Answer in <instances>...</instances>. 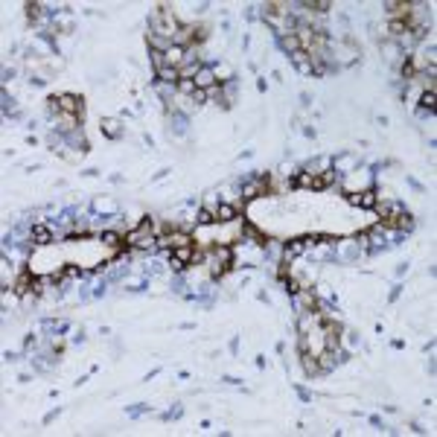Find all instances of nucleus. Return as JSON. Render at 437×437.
Segmentation results:
<instances>
[{
    "mask_svg": "<svg viewBox=\"0 0 437 437\" xmlns=\"http://www.w3.org/2000/svg\"><path fill=\"white\" fill-rule=\"evenodd\" d=\"M218 79H216V70H207V67H201L198 70V76H195V88L198 91H207V88H213Z\"/></svg>",
    "mask_w": 437,
    "mask_h": 437,
    "instance_id": "nucleus-8",
    "label": "nucleus"
},
{
    "mask_svg": "<svg viewBox=\"0 0 437 437\" xmlns=\"http://www.w3.org/2000/svg\"><path fill=\"white\" fill-rule=\"evenodd\" d=\"M102 131H105V137L117 140V137H120V123H117V120H102Z\"/></svg>",
    "mask_w": 437,
    "mask_h": 437,
    "instance_id": "nucleus-13",
    "label": "nucleus"
},
{
    "mask_svg": "<svg viewBox=\"0 0 437 437\" xmlns=\"http://www.w3.org/2000/svg\"><path fill=\"white\" fill-rule=\"evenodd\" d=\"M24 9H27V18H29V21H38V18H41V3H27Z\"/></svg>",
    "mask_w": 437,
    "mask_h": 437,
    "instance_id": "nucleus-20",
    "label": "nucleus"
},
{
    "mask_svg": "<svg viewBox=\"0 0 437 437\" xmlns=\"http://www.w3.org/2000/svg\"><path fill=\"white\" fill-rule=\"evenodd\" d=\"M195 222H198V225H204V228H207V225H213V222H218V218H216V210H207V207H204V210H198Z\"/></svg>",
    "mask_w": 437,
    "mask_h": 437,
    "instance_id": "nucleus-16",
    "label": "nucleus"
},
{
    "mask_svg": "<svg viewBox=\"0 0 437 437\" xmlns=\"http://www.w3.org/2000/svg\"><path fill=\"white\" fill-rule=\"evenodd\" d=\"M102 245H108V248H120V245H125V239L120 236V233L105 231V233H102Z\"/></svg>",
    "mask_w": 437,
    "mask_h": 437,
    "instance_id": "nucleus-12",
    "label": "nucleus"
},
{
    "mask_svg": "<svg viewBox=\"0 0 437 437\" xmlns=\"http://www.w3.org/2000/svg\"><path fill=\"white\" fill-rule=\"evenodd\" d=\"M161 82H166V85H178V79H181V73H178V67H164V70H158L155 73Z\"/></svg>",
    "mask_w": 437,
    "mask_h": 437,
    "instance_id": "nucleus-11",
    "label": "nucleus"
},
{
    "mask_svg": "<svg viewBox=\"0 0 437 437\" xmlns=\"http://www.w3.org/2000/svg\"><path fill=\"white\" fill-rule=\"evenodd\" d=\"M286 292H292V295H298V292H303V288H301V280H295V277H292V280L286 283Z\"/></svg>",
    "mask_w": 437,
    "mask_h": 437,
    "instance_id": "nucleus-22",
    "label": "nucleus"
},
{
    "mask_svg": "<svg viewBox=\"0 0 437 437\" xmlns=\"http://www.w3.org/2000/svg\"><path fill=\"white\" fill-rule=\"evenodd\" d=\"M283 47H286V50H288L292 55H295V53H301V41H298V35H295V32L283 35Z\"/></svg>",
    "mask_w": 437,
    "mask_h": 437,
    "instance_id": "nucleus-15",
    "label": "nucleus"
},
{
    "mask_svg": "<svg viewBox=\"0 0 437 437\" xmlns=\"http://www.w3.org/2000/svg\"><path fill=\"white\" fill-rule=\"evenodd\" d=\"M265 192H268V175H260L254 184H245V187H242V198H245V201H251V198L265 195Z\"/></svg>",
    "mask_w": 437,
    "mask_h": 437,
    "instance_id": "nucleus-4",
    "label": "nucleus"
},
{
    "mask_svg": "<svg viewBox=\"0 0 437 437\" xmlns=\"http://www.w3.org/2000/svg\"><path fill=\"white\" fill-rule=\"evenodd\" d=\"M318 358H321V361H318L321 368H332V361H335V355H332V350H324V353L318 355Z\"/></svg>",
    "mask_w": 437,
    "mask_h": 437,
    "instance_id": "nucleus-21",
    "label": "nucleus"
},
{
    "mask_svg": "<svg viewBox=\"0 0 437 437\" xmlns=\"http://www.w3.org/2000/svg\"><path fill=\"white\" fill-rule=\"evenodd\" d=\"M347 201H350V204H355V207H365V210H373L379 198H376V192H373V190H365V192H358V195H353V192H350V195H347Z\"/></svg>",
    "mask_w": 437,
    "mask_h": 437,
    "instance_id": "nucleus-5",
    "label": "nucleus"
},
{
    "mask_svg": "<svg viewBox=\"0 0 437 437\" xmlns=\"http://www.w3.org/2000/svg\"><path fill=\"white\" fill-rule=\"evenodd\" d=\"M58 105H61V114H73V117H82L85 114V99L76 94H61L58 96Z\"/></svg>",
    "mask_w": 437,
    "mask_h": 437,
    "instance_id": "nucleus-2",
    "label": "nucleus"
},
{
    "mask_svg": "<svg viewBox=\"0 0 437 437\" xmlns=\"http://www.w3.org/2000/svg\"><path fill=\"white\" fill-rule=\"evenodd\" d=\"M236 216H239V207H233V204H218L216 207V218H218V222H233Z\"/></svg>",
    "mask_w": 437,
    "mask_h": 437,
    "instance_id": "nucleus-10",
    "label": "nucleus"
},
{
    "mask_svg": "<svg viewBox=\"0 0 437 437\" xmlns=\"http://www.w3.org/2000/svg\"><path fill=\"white\" fill-rule=\"evenodd\" d=\"M15 292L18 295H29V292H38V277H32L29 271L21 274V280L15 283Z\"/></svg>",
    "mask_w": 437,
    "mask_h": 437,
    "instance_id": "nucleus-7",
    "label": "nucleus"
},
{
    "mask_svg": "<svg viewBox=\"0 0 437 437\" xmlns=\"http://www.w3.org/2000/svg\"><path fill=\"white\" fill-rule=\"evenodd\" d=\"M195 260V248L192 245H184V248H172V268L175 271H181L187 262Z\"/></svg>",
    "mask_w": 437,
    "mask_h": 437,
    "instance_id": "nucleus-3",
    "label": "nucleus"
},
{
    "mask_svg": "<svg viewBox=\"0 0 437 437\" xmlns=\"http://www.w3.org/2000/svg\"><path fill=\"white\" fill-rule=\"evenodd\" d=\"M376 213L382 218H396L405 213V207L399 204V201H376Z\"/></svg>",
    "mask_w": 437,
    "mask_h": 437,
    "instance_id": "nucleus-6",
    "label": "nucleus"
},
{
    "mask_svg": "<svg viewBox=\"0 0 437 437\" xmlns=\"http://www.w3.org/2000/svg\"><path fill=\"white\" fill-rule=\"evenodd\" d=\"M301 358H303V368H306V373H318L321 370V365H318V358H315L309 350L306 353H301Z\"/></svg>",
    "mask_w": 437,
    "mask_h": 437,
    "instance_id": "nucleus-14",
    "label": "nucleus"
},
{
    "mask_svg": "<svg viewBox=\"0 0 437 437\" xmlns=\"http://www.w3.org/2000/svg\"><path fill=\"white\" fill-rule=\"evenodd\" d=\"M181 94H187V96H192L198 88H195V79H178V85H175Z\"/></svg>",
    "mask_w": 437,
    "mask_h": 437,
    "instance_id": "nucleus-17",
    "label": "nucleus"
},
{
    "mask_svg": "<svg viewBox=\"0 0 437 437\" xmlns=\"http://www.w3.org/2000/svg\"><path fill=\"white\" fill-rule=\"evenodd\" d=\"M303 248H306V239H295V242H292V248H286V262L292 260V257L303 254Z\"/></svg>",
    "mask_w": 437,
    "mask_h": 437,
    "instance_id": "nucleus-18",
    "label": "nucleus"
},
{
    "mask_svg": "<svg viewBox=\"0 0 437 437\" xmlns=\"http://www.w3.org/2000/svg\"><path fill=\"white\" fill-rule=\"evenodd\" d=\"M158 245L161 248H184V245H192V236L187 231H181V228H172V231H166L164 236H158Z\"/></svg>",
    "mask_w": 437,
    "mask_h": 437,
    "instance_id": "nucleus-1",
    "label": "nucleus"
},
{
    "mask_svg": "<svg viewBox=\"0 0 437 437\" xmlns=\"http://www.w3.org/2000/svg\"><path fill=\"white\" fill-rule=\"evenodd\" d=\"M32 242H35V245H47V242H53V231H50L47 225H35V228H32Z\"/></svg>",
    "mask_w": 437,
    "mask_h": 437,
    "instance_id": "nucleus-9",
    "label": "nucleus"
},
{
    "mask_svg": "<svg viewBox=\"0 0 437 437\" xmlns=\"http://www.w3.org/2000/svg\"><path fill=\"white\" fill-rule=\"evenodd\" d=\"M420 102H423V108L434 111V91H431V88H425L423 94H420Z\"/></svg>",
    "mask_w": 437,
    "mask_h": 437,
    "instance_id": "nucleus-19",
    "label": "nucleus"
}]
</instances>
